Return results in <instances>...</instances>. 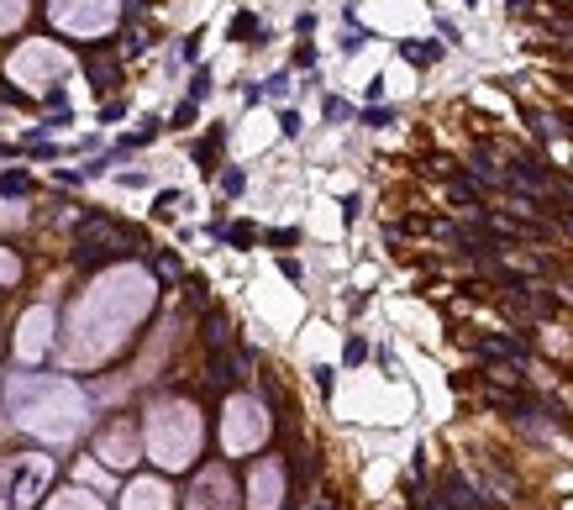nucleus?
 Wrapping results in <instances>:
<instances>
[{
  "mask_svg": "<svg viewBox=\"0 0 573 510\" xmlns=\"http://www.w3.org/2000/svg\"><path fill=\"white\" fill-rule=\"evenodd\" d=\"M53 22L63 32L90 37V32H106L117 22V0H53Z\"/></svg>",
  "mask_w": 573,
  "mask_h": 510,
  "instance_id": "obj_1",
  "label": "nucleus"
},
{
  "mask_svg": "<svg viewBox=\"0 0 573 510\" xmlns=\"http://www.w3.org/2000/svg\"><path fill=\"white\" fill-rule=\"evenodd\" d=\"M63 69H69V59H63L59 48H48V42H27L22 53H16V63H11V80H22V85H32V90H42V85H53Z\"/></svg>",
  "mask_w": 573,
  "mask_h": 510,
  "instance_id": "obj_2",
  "label": "nucleus"
},
{
  "mask_svg": "<svg viewBox=\"0 0 573 510\" xmlns=\"http://www.w3.org/2000/svg\"><path fill=\"white\" fill-rule=\"evenodd\" d=\"M442 506L448 510H484L489 500H484V489L468 479L463 469H448V474H442Z\"/></svg>",
  "mask_w": 573,
  "mask_h": 510,
  "instance_id": "obj_3",
  "label": "nucleus"
},
{
  "mask_svg": "<svg viewBox=\"0 0 573 510\" xmlns=\"http://www.w3.org/2000/svg\"><path fill=\"white\" fill-rule=\"evenodd\" d=\"M474 348H479V359H505V363L526 359V342L521 337H479Z\"/></svg>",
  "mask_w": 573,
  "mask_h": 510,
  "instance_id": "obj_4",
  "label": "nucleus"
},
{
  "mask_svg": "<svg viewBox=\"0 0 573 510\" xmlns=\"http://www.w3.org/2000/svg\"><path fill=\"white\" fill-rule=\"evenodd\" d=\"M22 331H27V337H22V353L32 359V353L42 348V331H53V316H48V311H32L27 327H22Z\"/></svg>",
  "mask_w": 573,
  "mask_h": 510,
  "instance_id": "obj_5",
  "label": "nucleus"
},
{
  "mask_svg": "<svg viewBox=\"0 0 573 510\" xmlns=\"http://www.w3.org/2000/svg\"><path fill=\"white\" fill-rule=\"evenodd\" d=\"M27 16V0H0V32H11Z\"/></svg>",
  "mask_w": 573,
  "mask_h": 510,
  "instance_id": "obj_6",
  "label": "nucleus"
},
{
  "mask_svg": "<svg viewBox=\"0 0 573 510\" xmlns=\"http://www.w3.org/2000/svg\"><path fill=\"white\" fill-rule=\"evenodd\" d=\"M405 59H411V63H431V59H437V48H422V42H405Z\"/></svg>",
  "mask_w": 573,
  "mask_h": 510,
  "instance_id": "obj_7",
  "label": "nucleus"
},
{
  "mask_svg": "<svg viewBox=\"0 0 573 510\" xmlns=\"http://www.w3.org/2000/svg\"><path fill=\"white\" fill-rule=\"evenodd\" d=\"M206 337H211V348H227V321L211 316V331H206Z\"/></svg>",
  "mask_w": 573,
  "mask_h": 510,
  "instance_id": "obj_8",
  "label": "nucleus"
},
{
  "mask_svg": "<svg viewBox=\"0 0 573 510\" xmlns=\"http://www.w3.org/2000/svg\"><path fill=\"white\" fill-rule=\"evenodd\" d=\"M0 279H5V284L16 279V258H11V253H0Z\"/></svg>",
  "mask_w": 573,
  "mask_h": 510,
  "instance_id": "obj_9",
  "label": "nucleus"
},
{
  "mask_svg": "<svg viewBox=\"0 0 573 510\" xmlns=\"http://www.w3.org/2000/svg\"><path fill=\"white\" fill-rule=\"evenodd\" d=\"M416 510H448L442 500H416Z\"/></svg>",
  "mask_w": 573,
  "mask_h": 510,
  "instance_id": "obj_10",
  "label": "nucleus"
}]
</instances>
